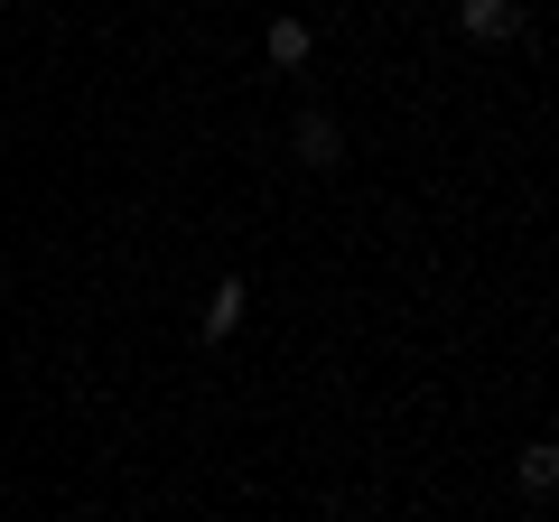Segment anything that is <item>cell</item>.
Segmentation results:
<instances>
[{
    "label": "cell",
    "mask_w": 559,
    "mask_h": 522,
    "mask_svg": "<svg viewBox=\"0 0 559 522\" xmlns=\"http://www.w3.org/2000/svg\"><path fill=\"white\" fill-rule=\"evenodd\" d=\"M289 159H299V168H336L345 159V121L326 112V103H308V112L289 121Z\"/></svg>",
    "instance_id": "1"
},
{
    "label": "cell",
    "mask_w": 559,
    "mask_h": 522,
    "mask_svg": "<svg viewBox=\"0 0 559 522\" xmlns=\"http://www.w3.org/2000/svg\"><path fill=\"white\" fill-rule=\"evenodd\" d=\"M457 28L476 47H513L522 38V0H457Z\"/></svg>",
    "instance_id": "2"
},
{
    "label": "cell",
    "mask_w": 559,
    "mask_h": 522,
    "mask_svg": "<svg viewBox=\"0 0 559 522\" xmlns=\"http://www.w3.org/2000/svg\"><path fill=\"white\" fill-rule=\"evenodd\" d=\"M242 318H252V281H242V271H224V281L205 289V345H224Z\"/></svg>",
    "instance_id": "3"
},
{
    "label": "cell",
    "mask_w": 559,
    "mask_h": 522,
    "mask_svg": "<svg viewBox=\"0 0 559 522\" xmlns=\"http://www.w3.org/2000/svg\"><path fill=\"white\" fill-rule=\"evenodd\" d=\"M261 57H271L280 75H299V66L318 57V28H308V20H289V10H280V20L261 28Z\"/></svg>",
    "instance_id": "4"
},
{
    "label": "cell",
    "mask_w": 559,
    "mask_h": 522,
    "mask_svg": "<svg viewBox=\"0 0 559 522\" xmlns=\"http://www.w3.org/2000/svg\"><path fill=\"white\" fill-rule=\"evenodd\" d=\"M513 476H522V495L540 503V495H550V485H559V448H550V439H532V448H522V458H513Z\"/></svg>",
    "instance_id": "5"
},
{
    "label": "cell",
    "mask_w": 559,
    "mask_h": 522,
    "mask_svg": "<svg viewBox=\"0 0 559 522\" xmlns=\"http://www.w3.org/2000/svg\"><path fill=\"white\" fill-rule=\"evenodd\" d=\"M10 10H20V0H10Z\"/></svg>",
    "instance_id": "6"
}]
</instances>
